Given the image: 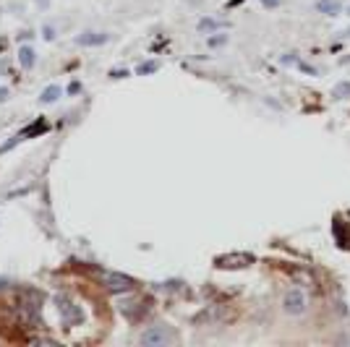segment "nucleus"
<instances>
[{
    "label": "nucleus",
    "mask_w": 350,
    "mask_h": 347,
    "mask_svg": "<svg viewBox=\"0 0 350 347\" xmlns=\"http://www.w3.org/2000/svg\"><path fill=\"white\" fill-rule=\"evenodd\" d=\"M139 342L144 347H162V344H170L172 342V334L167 332V327H149L141 332Z\"/></svg>",
    "instance_id": "1"
},
{
    "label": "nucleus",
    "mask_w": 350,
    "mask_h": 347,
    "mask_svg": "<svg viewBox=\"0 0 350 347\" xmlns=\"http://www.w3.org/2000/svg\"><path fill=\"white\" fill-rule=\"evenodd\" d=\"M282 308H285V313H290V316H301L306 311V292L298 290V287L288 290L285 298H282Z\"/></svg>",
    "instance_id": "2"
},
{
    "label": "nucleus",
    "mask_w": 350,
    "mask_h": 347,
    "mask_svg": "<svg viewBox=\"0 0 350 347\" xmlns=\"http://www.w3.org/2000/svg\"><path fill=\"white\" fill-rule=\"evenodd\" d=\"M105 287L110 290L113 295H118V292H128V290H134V285L136 282L131 279L128 274H120V272H110V274H105Z\"/></svg>",
    "instance_id": "3"
},
{
    "label": "nucleus",
    "mask_w": 350,
    "mask_h": 347,
    "mask_svg": "<svg viewBox=\"0 0 350 347\" xmlns=\"http://www.w3.org/2000/svg\"><path fill=\"white\" fill-rule=\"evenodd\" d=\"M58 311H60V316H63V321L68 324V327H76V324H81L84 321V311L76 306V303H71L68 298H58Z\"/></svg>",
    "instance_id": "4"
},
{
    "label": "nucleus",
    "mask_w": 350,
    "mask_h": 347,
    "mask_svg": "<svg viewBox=\"0 0 350 347\" xmlns=\"http://www.w3.org/2000/svg\"><path fill=\"white\" fill-rule=\"evenodd\" d=\"M254 261V258L248 253H225L217 258V266H222V269H238V266H248Z\"/></svg>",
    "instance_id": "5"
},
{
    "label": "nucleus",
    "mask_w": 350,
    "mask_h": 347,
    "mask_svg": "<svg viewBox=\"0 0 350 347\" xmlns=\"http://www.w3.org/2000/svg\"><path fill=\"white\" fill-rule=\"evenodd\" d=\"M79 45L84 47H99V45H107L110 42V32H81L76 37Z\"/></svg>",
    "instance_id": "6"
},
{
    "label": "nucleus",
    "mask_w": 350,
    "mask_h": 347,
    "mask_svg": "<svg viewBox=\"0 0 350 347\" xmlns=\"http://www.w3.org/2000/svg\"><path fill=\"white\" fill-rule=\"evenodd\" d=\"M18 63H21V68H24V71H32V68H34L37 52H34L32 45H21V50H18Z\"/></svg>",
    "instance_id": "7"
},
{
    "label": "nucleus",
    "mask_w": 350,
    "mask_h": 347,
    "mask_svg": "<svg viewBox=\"0 0 350 347\" xmlns=\"http://www.w3.org/2000/svg\"><path fill=\"white\" fill-rule=\"evenodd\" d=\"M58 97H60V86L50 84V86H45V89H42L39 102H42V104H50V102H58Z\"/></svg>",
    "instance_id": "8"
},
{
    "label": "nucleus",
    "mask_w": 350,
    "mask_h": 347,
    "mask_svg": "<svg viewBox=\"0 0 350 347\" xmlns=\"http://www.w3.org/2000/svg\"><path fill=\"white\" fill-rule=\"evenodd\" d=\"M316 11H319V13H327V16H337V13H340V3H337V0H319Z\"/></svg>",
    "instance_id": "9"
},
{
    "label": "nucleus",
    "mask_w": 350,
    "mask_h": 347,
    "mask_svg": "<svg viewBox=\"0 0 350 347\" xmlns=\"http://www.w3.org/2000/svg\"><path fill=\"white\" fill-rule=\"evenodd\" d=\"M217 29H222V21H214V18H202L199 21V32L202 34H212Z\"/></svg>",
    "instance_id": "10"
},
{
    "label": "nucleus",
    "mask_w": 350,
    "mask_h": 347,
    "mask_svg": "<svg viewBox=\"0 0 350 347\" xmlns=\"http://www.w3.org/2000/svg\"><path fill=\"white\" fill-rule=\"evenodd\" d=\"M207 45H209V47H222V45H228V34H217V32H214V37L207 39Z\"/></svg>",
    "instance_id": "11"
},
{
    "label": "nucleus",
    "mask_w": 350,
    "mask_h": 347,
    "mask_svg": "<svg viewBox=\"0 0 350 347\" xmlns=\"http://www.w3.org/2000/svg\"><path fill=\"white\" fill-rule=\"evenodd\" d=\"M160 68V63H155V60H149V63H141V66H139V76H146V73H155Z\"/></svg>",
    "instance_id": "12"
},
{
    "label": "nucleus",
    "mask_w": 350,
    "mask_h": 347,
    "mask_svg": "<svg viewBox=\"0 0 350 347\" xmlns=\"http://www.w3.org/2000/svg\"><path fill=\"white\" fill-rule=\"evenodd\" d=\"M347 94H350V84H347V81H342V84L335 86V97H337V99H342V97H347Z\"/></svg>",
    "instance_id": "13"
},
{
    "label": "nucleus",
    "mask_w": 350,
    "mask_h": 347,
    "mask_svg": "<svg viewBox=\"0 0 350 347\" xmlns=\"http://www.w3.org/2000/svg\"><path fill=\"white\" fill-rule=\"evenodd\" d=\"M42 37H45L47 42H53V39H55V29H53V26H45V29H42Z\"/></svg>",
    "instance_id": "14"
},
{
    "label": "nucleus",
    "mask_w": 350,
    "mask_h": 347,
    "mask_svg": "<svg viewBox=\"0 0 350 347\" xmlns=\"http://www.w3.org/2000/svg\"><path fill=\"white\" fill-rule=\"evenodd\" d=\"M293 63H298L295 55H282V66H293Z\"/></svg>",
    "instance_id": "15"
},
{
    "label": "nucleus",
    "mask_w": 350,
    "mask_h": 347,
    "mask_svg": "<svg viewBox=\"0 0 350 347\" xmlns=\"http://www.w3.org/2000/svg\"><path fill=\"white\" fill-rule=\"evenodd\" d=\"M8 97H11V94H8V86H0V104H3Z\"/></svg>",
    "instance_id": "16"
},
{
    "label": "nucleus",
    "mask_w": 350,
    "mask_h": 347,
    "mask_svg": "<svg viewBox=\"0 0 350 347\" xmlns=\"http://www.w3.org/2000/svg\"><path fill=\"white\" fill-rule=\"evenodd\" d=\"M128 71H110V78H126Z\"/></svg>",
    "instance_id": "17"
},
{
    "label": "nucleus",
    "mask_w": 350,
    "mask_h": 347,
    "mask_svg": "<svg viewBox=\"0 0 350 347\" xmlns=\"http://www.w3.org/2000/svg\"><path fill=\"white\" fill-rule=\"evenodd\" d=\"M301 71H306V73H311V76L316 73V68H311V66H306V63H301Z\"/></svg>",
    "instance_id": "18"
},
{
    "label": "nucleus",
    "mask_w": 350,
    "mask_h": 347,
    "mask_svg": "<svg viewBox=\"0 0 350 347\" xmlns=\"http://www.w3.org/2000/svg\"><path fill=\"white\" fill-rule=\"evenodd\" d=\"M261 3H264L267 8H274V6H280V0H261Z\"/></svg>",
    "instance_id": "19"
},
{
    "label": "nucleus",
    "mask_w": 350,
    "mask_h": 347,
    "mask_svg": "<svg viewBox=\"0 0 350 347\" xmlns=\"http://www.w3.org/2000/svg\"><path fill=\"white\" fill-rule=\"evenodd\" d=\"M32 37H34V32H32V29H29V32H21V34H18V39H32Z\"/></svg>",
    "instance_id": "20"
},
{
    "label": "nucleus",
    "mask_w": 350,
    "mask_h": 347,
    "mask_svg": "<svg viewBox=\"0 0 350 347\" xmlns=\"http://www.w3.org/2000/svg\"><path fill=\"white\" fill-rule=\"evenodd\" d=\"M34 3H37L39 8H47V6H50V0H34Z\"/></svg>",
    "instance_id": "21"
},
{
    "label": "nucleus",
    "mask_w": 350,
    "mask_h": 347,
    "mask_svg": "<svg viewBox=\"0 0 350 347\" xmlns=\"http://www.w3.org/2000/svg\"><path fill=\"white\" fill-rule=\"evenodd\" d=\"M3 287H8V279H3V277H0V290H3Z\"/></svg>",
    "instance_id": "22"
},
{
    "label": "nucleus",
    "mask_w": 350,
    "mask_h": 347,
    "mask_svg": "<svg viewBox=\"0 0 350 347\" xmlns=\"http://www.w3.org/2000/svg\"><path fill=\"white\" fill-rule=\"evenodd\" d=\"M347 16H350V8H347Z\"/></svg>",
    "instance_id": "23"
},
{
    "label": "nucleus",
    "mask_w": 350,
    "mask_h": 347,
    "mask_svg": "<svg viewBox=\"0 0 350 347\" xmlns=\"http://www.w3.org/2000/svg\"><path fill=\"white\" fill-rule=\"evenodd\" d=\"M347 34H350V32H347Z\"/></svg>",
    "instance_id": "24"
}]
</instances>
